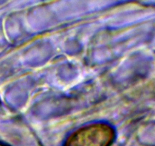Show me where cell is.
<instances>
[{
    "instance_id": "cell-1",
    "label": "cell",
    "mask_w": 155,
    "mask_h": 146,
    "mask_svg": "<svg viewBox=\"0 0 155 146\" xmlns=\"http://www.w3.org/2000/svg\"><path fill=\"white\" fill-rule=\"evenodd\" d=\"M114 138L110 125L95 123L74 131L67 138L65 146H109Z\"/></svg>"
}]
</instances>
